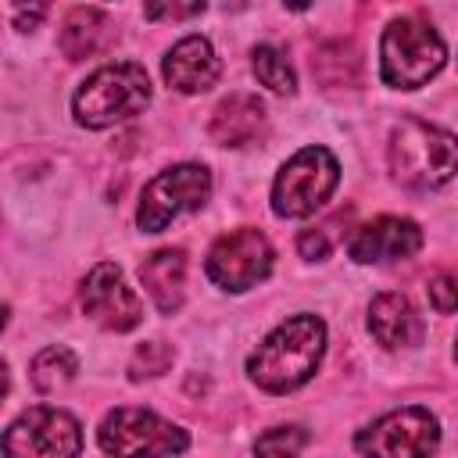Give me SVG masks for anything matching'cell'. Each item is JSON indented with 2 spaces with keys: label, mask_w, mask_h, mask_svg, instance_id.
I'll list each match as a JSON object with an SVG mask.
<instances>
[{
  "label": "cell",
  "mask_w": 458,
  "mask_h": 458,
  "mask_svg": "<svg viewBox=\"0 0 458 458\" xmlns=\"http://www.w3.org/2000/svg\"><path fill=\"white\" fill-rule=\"evenodd\" d=\"M322 351L326 322L318 315H293L258 344V351L247 361V376L268 394H286L315 376Z\"/></svg>",
  "instance_id": "cell-1"
},
{
  "label": "cell",
  "mask_w": 458,
  "mask_h": 458,
  "mask_svg": "<svg viewBox=\"0 0 458 458\" xmlns=\"http://www.w3.org/2000/svg\"><path fill=\"white\" fill-rule=\"evenodd\" d=\"M390 172L408 190H437L458 172V136L422 118H401L390 132Z\"/></svg>",
  "instance_id": "cell-2"
},
{
  "label": "cell",
  "mask_w": 458,
  "mask_h": 458,
  "mask_svg": "<svg viewBox=\"0 0 458 458\" xmlns=\"http://www.w3.org/2000/svg\"><path fill=\"white\" fill-rule=\"evenodd\" d=\"M150 104V79L140 64H104L97 68L72 97L75 122L86 129H107L132 114H140Z\"/></svg>",
  "instance_id": "cell-3"
},
{
  "label": "cell",
  "mask_w": 458,
  "mask_h": 458,
  "mask_svg": "<svg viewBox=\"0 0 458 458\" xmlns=\"http://www.w3.org/2000/svg\"><path fill=\"white\" fill-rule=\"evenodd\" d=\"M447 47L440 32L419 14H401L386 25L379 43L383 82L394 89H419L444 68Z\"/></svg>",
  "instance_id": "cell-4"
},
{
  "label": "cell",
  "mask_w": 458,
  "mask_h": 458,
  "mask_svg": "<svg viewBox=\"0 0 458 458\" xmlns=\"http://www.w3.org/2000/svg\"><path fill=\"white\" fill-rule=\"evenodd\" d=\"M100 447L111 458H172L182 454L190 437L182 426L161 419L150 408H114L97 429Z\"/></svg>",
  "instance_id": "cell-5"
},
{
  "label": "cell",
  "mask_w": 458,
  "mask_h": 458,
  "mask_svg": "<svg viewBox=\"0 0 458 458\" xmlns=\"http://www.w3.org/2000/svg\"><path fill=\"white\" fill-rule=\"evenodd\" d=\"M340 182V165L326 147L297 150L272 182V211L279 218H304L329 200Z\"/></svg>",
  "instance_id": "cell-6"
},
{
  "label": "cell",
  "mask_w": 458,
  "mask_h": 458,
  "mask_svg": "<svg viewBox=\"0 0 458 458\" xmlns=\"http://www.w3.org/2000/svg\"><path fill=\"white\" fill-rule=\"evenodd\" d=\"M208 197H211V172L204 165H193V161L172 165L143 186L136 222H140L143 233H161L179 215L204 208Z\"/></svg>",
  "instance_id": "cell-7"
},
{
  "label": "cell",
  "mask_w": 458,
  "mask_h": 458,
  "mask_svg": "<svg viewBox=\"0 0 458 458\" xmlns=\"http://www.w3.org/2000/svg\"><path fill=\"white\" fill-rule=\"evenodd\" d=\"M365 458H429L440 447V422L429 408H397L354 437Z\"/></svg>",
  "instance_id": "cell-8"
},
{
  "label": "cell",
  "mask_w": 458,
  "mask_h": 458,
  "mask_svg": "<svg viewBox=\"0 0 458 458\" xmlns=\"http://www.w3.org/2000/svg\"><path fill=\"white\" fill-rule=\"evenodd\" d=\"M82 429L64 408L36 404L4 433V458H79Z\"/></svg>",
  "instance_id": "cell-9"
},
{
  "label": "cell",
  "mask_w": 458,
  "mask_h": 458,
  "mask_svg": "<svg viewBox=\"0 0 458 458\" xmlns=\"http://www.w3.org/2000/svg\"><path fill=\"white\" fill-rule=\"evenodd\" d=\"M272 258H276V250L261 229H236L211 243L208 276L215 286L240 293V290L258 286L272 272Z\"/></svg>",
  "instance_id": "cell-10"
},
{
  "label": "cell",
  "mask_w": 458,
  "mask_h": 458,
  "mask_svg": "<svg viewBox=\"0 0 458 458\" xmlns=\"http://www.w3.org/2000/svg\"><path fill=\"white\" fill-rule=\"evenodd\" d=\"M79 301H82V311H86L97 326H104V329H111V333H129V329H136L140 318H143V304H140L136 290L125 283L122 268L111 265V261H100V265L86 276Z\"/></svg>",
  "instance_id": "cell-11"
},
{
  "label": "cell",
  "mask_w": 458,
  "mask_h": 458,
  "mask_svg": "<svg viewBox=\"0 0 458 458\" xmlns=\"http://www.w3.org/2000/svg\"><path fill=\"white\" fill-rule=\"evenodd\" d=\"M419 247H422V229L411 218L379 215L351 236L347 254L361 265H383V261H404L419 254Z\"/></svg>",
  "instance_id": "cell-12"
},
{
  "label": "cell",
  "mask_w": 458,
  "mask_h": 458,
  "mask_svg": "<svg viewBox=\"0 0 458 458\" xmlns=\"http://www.w3.org/2000/svg\"><path fill=\"white\" fill-rule=\"evenodd\" d=\"M161 75L172 89L179 93H204L218 82L222 75V64H218V54L215 47L204 39V36H186L179 39L168 54H165V64H161Z\"/></svg>",
  "instance_id": "cell-13"
},
{
  "label": "cell",
  "mask_w": 458,
  "mask_h": 458,
  "mask_svg": "<svg viewBox=\"0 0 458 458\" xmlns=\"http://www.w3.org/2000/svg\"><path fill=\"white\" fill-rule=\"evenodd\" d=\"M265 104L254 93H233L225 97L211 114V140L222 147H247L265 136Z\"/></svg>",
  "instance_id": "cell-14"
},
{
  "label": "cell",
  "mask_w": 458,
  "mask_h": 458,
  "mask_svg": "<svg viewBox=\"0 0 458 458\" xmlns=\"http://www.w3.org/2000/svg\"><path fill=\"white\" fill-rule=\"evenodd\" d=\"M140 283L147 286V293L161 315L179 311L182 297H186V254L179 247H161V250L147 254L140 265Z\"/></svg>",
  "instance_id": "cell-15"
},
{
  "label": "cell",
  "mask_w": 458,
  "mask_h": 458,
  "mask_svg": "<svg viewBox=\"0 0 458 458\" xmlns=\"http://www.w3.org/2000/svg\"><path fill=\"white\" fill-rule=\"evenodd\" d=\"M369 333L383 347H411L422 340V318L404 293H379L369 304Z\"/></svg>",
  "instance_id": "cell-16"
},
{
  "label": "cell",
  "mask_w": 458,
  "mask_h": 458,
  "mask_svg": "<svg viewBox=\"0 0 458 458\" xmlns=\"http://www.w3.org/2000/svg\"><path fill=\"white\" fill-rule=\"evenodd\" d=\"M104 36H107V14L100 7H75L61 21V50L72 61L97 54L100 43H104Z\"/></svg>",
  "instance_id": "cell-17"
},
{
  "label": "cell",
  "mask_w": 458,
  "mask_h": 458,
  "mask_svg": "<svg viewBox=\"0 0 458 458\" xmlns=\"http://www.w3.org/2000/svg\"><path fill=\"white\" fill-rule=\"evenodd\" d=\"M79 372V358L68 351V347H47L32 358V386L39 394H57L64 390Z\"/></svg>",
  "instance_id": "cell-18"
},
{
  "label": "cell",
  "mask_w": 458,
  "mask_h": 458,
  "mask_svg": "<svg viewBox=\"0 0 458 458\" xmlns=\"http://www.w3.org/2000/svg\"><path fill=\"white\" fill-rule=\"evenodd\" d=\"M250 68H254L258 82L268 86L272 93H293V89H297V75H293L290 61H286L283 50L272 47V43H261V47L250 50Z\"/></svg>",
  "instance_id": "cell-19"
},
{
  "label": "cell",
  "mask_w": 458,
  "mask_h": 458,
  "mask_svg": "<svg viewBox=\"0 0 458 458\" xmlns=\"http://www.w3.org/2000/svg\"><path fill=\"white\" fill-rule=\"evenodd\" d=\"M308 444L304 426H272L254 440V458H297Z\"/></svg>",
  "instance_id": "cell-20"
},
{
  "label": "cell",
  "mask_w": 458,
  "mask_h": 458,
  "mask_svg": "<svg viewBox=\"0 0 458 458\" xmlns=\"http://www.w3.org/2000/svg\"><path fill=\"white\" fill-rule=\"evenodd\" d=\"M168 361H172V351H168L165 344L150 340V344H143V347L136 351V358H132V379H140V376H161V372L168 369Z\"/></svg>",
  "instance_id": "cell-21"
},
{
  "label": "cell",
  "mask_w": 458,
  "mask_h": 458,
  "mask_svg": "<svg viewBox=\"0 0 458 458\" xmlns=\"http://www.w3.org/2000/svg\"><path fill=\"white\" fill-rule=\"evenodd\" d=\"M429 301L437 311H454L458 308V272H440L429 279Z\"/></svg>",
  "instance_id": "cell-22"
},
{
  "label": "cell",
  "mask_w": 458,
  "mask_h": 458,
  "mask_svg": "<svg viewBox=\"0 0 458 458\" xmlns=\"http://www.w3.org/2000/svg\"><path fill=\"white\" fill-rule=\"evenodd\" d=\"M297 250H301V258H308V261H322V258H329V240H326L322 229H308V233H301Z\"/></svg>",
  "instance_id": "cell-23"
},
{
  "label": "cell",
  "mask_w": 458,
  "mask_h": 458,
  "mask_svg": "<svg viewBox=\"0 0 458 458\" xmlns=\"http://www.w3.org/2000/svg\"><path fill=\"white\" fill-rule=\"evenodd\" d=\"M143 14L147 18H172V21H179V18L204 14V4H150V7H143Z\"/></svg>",
  "instance_id": "cell-24"
},
{
  "label": "cell",
  "mask_w": 458,
  "mask_h": 458,
  "mask_svg": "<svg viewBox=\"0 0 458 458\" xmlns=\"http://www.w3.org/2000/svg\"><path fill=\"white\" fill-rule=\"evenodd\" d=\"M43 14H47V7H32V11H29V14H25V11H21V7H18V11H14V18H18V29H32V25H36V21H39V18H43Z\"/></svg>",
  "instance_id": "cell-25"
},
{
  "label": "cell",
  "mask_w": 458,
  "mask_h": 458,
  "mask_svg": "<svg viewBox=\"0 0 458 458\" xmlns=\"http://www.w3.org/2000/svg\"><path fill=\"white\" fill-rule=\"evenodd\" d=\"M454 361H458V336H454Z\"/></svg>",
  "instance_id": "cell-26"
}]
</instances>
